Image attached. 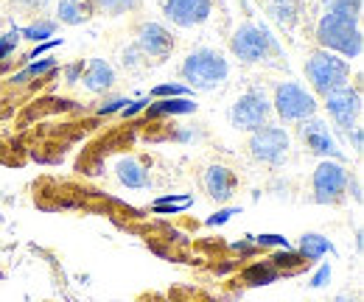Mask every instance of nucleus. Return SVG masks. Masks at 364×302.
<instances>
[{
  "mask_svg": "<svg viewBox=\"0 0 364 302\" xmlns=\"http://www.w3.org/2000/svg\"><path fill=\"white\" fill-rule=\"evenodd\" d=\"M95 9H104L107 14L118 17V14H127V11H137L140 9V0H92Z\"/></svg>",
  "mask_w": 364,
  "mask_h": 302,
  "instance_id": "obj_25",
  "label": "nucleus"
},
{
  "mask_svg": "<svg viewBox=\"0 0 364 302\" xmlns=\"http://www.w3.org/2000/svg\"><path fill=\"white\" fill-rule=\"evenodd\" d=\"M353 149L362 154V146H364V131H362V126H353Z\"/></svg>",
  "mask_w": 364,
  "mask_h": 302,
  "instance_id": "obj_36",
  "label": "nucleus"
},
{
  "mask_svg": "<svg viewBox=\"0 0 364 302\" xmlns=\"http://www.w3.org/2000/svg\"><path fill=\"white\" fill-rule=\"evenodd\" d=\"M306 79L311 82V87L319 95H328V92H333V90H339V87L350 82V65L336 53L317 50L306 62Z\"/></svg>",
  "mask_w": 364,
  "mask_h": 302,
  "instance_id": "obj_4",
  "label": "nucleus"
},
{
  "mask_svg": "<svg viewBox=\"0 0 364 302\" xmlns=\"http://www.w3.org/2000/svg\"><path fill=\"white\" fill-rule=\"evenodd\" d=\"M92 14H95L92 0H59V6H56V17H59V23H65V26L90 23Z\"/></svg>",
  "mask_w": 364,
  "mask_h": 302,
  "instance_id": "obj_16",
  "label": "nucleus"
},
{
  "mask_svg": "<svg viewBox=\"0 0 364 302\" xmlns=\"http://www.w3.org/2000/svg\"><path fill=\"white\" fill-rule=\"evenodd\" d=\"M317 43L322 45V50L342 59H359L364 50L362 20L339 11H325L317 23Z\"/></svg>",
  "mask_w": 364,
  "mask_h": 302,
  "instance_id": "obj_1",
  "label": "nucleus"
},
{
  "mask_svg": "<svg viewBox=\"0 0 364 302\" xmlns=\"http://www.w3.org/2000/svg\"><path fill=\"white\" fill-rule=\"evenodd\" d=\"M202 185L213 202H230L238 188V176L230 171L228 166H210L202 176Z\"/></svg>",
  "mask_w": 364,
  "mask_h": 302,
  "instance_id": "obj_13",
  "label": "nucleus"
},
{
  "mask_svg": "<svg viewBox=\"0 0 364 302\" xmlns=\"http://www.w3.org/2000/svg\"><path fill=\"white\" fill-rule=\"evenodd\" d=\"M127 104H129V98L115 95V98H109V101H104V104L98 107V115H112V112H121Z\"/></svg>",
  "mask_w": 364,
  "mask_h": 302,
  "instance_id": "obj_32",
  "label": "nucleus"
},
{
  "mask_svg": "<svg viewBox=\"0 0 364 302\" xmlns=\"http://www.w3.org/2000/svg\"><path fill=\"white\" fill-rule=\"evenodd\" d=\"M149 104H151L149 98H137V101H129V104H127V107L121 109V115H124V118H135L137 112H143V109H146Z\"/></svg>",
  "mask_w": 364,
  "mask_h": 302,
  "instance_id": "obj_35",
  "label": "nucleus"
},
{
  "mask_svg": "<svg viewBox=\"0 0 364 302\" xmlns=\"http://www.w3.org/2000/svg\"><path fill=\"white\" fill-rule=\"evenodd\" d=\"M325 109H328V115L333 118L336 126L350 131L356 126V118L362 115V92L350 85L339 87V90L325 95Z\"/></svg>",
  "mask_w": 364,
  "mask_h": 302,
  "instance_id": "obj_9",
  "label": "nucleus"
},
{
  "mask_svg": "<svg viewBox=\"0 0 364 302\" xmlns=\"http://www.w3.org/2000/svg\"><path fill=\"white\" fill-rule=\"evenodd\" d=\"M328 283H331V266H328V263H322V266L317 269V274L311 277V283H309V286H311V288H325Z\"/></svg>",
  "mask_w": 364,
  "mask_h": 302,
  "instance_id": "obj_34",
  "label": "nucleus"
},
{
  "mask_svg": "<svg viewBox=\"0 0 364 302\" xmlns=\"http://www.w3.org/2000/svg\"><path fill=\"white\" fill-rule=\"evenodd\" d=\"M53 48H62V37H56V40H46V43H37V48H34L26 59H31V62H34V59H43V56H48Z\"/></svg>",
  "mask_w": 364,
  "mask_h": 302,
  "instance_id": "obj_31",
  "label": "nucleus"
},
{
  "mask_svg": "<svg viewBox=\"0 0 364 302\" xmlns=\"http://www.w3.org/2000/svg\"><path fill=\"white\" fill-rule=\"evenodd\" d=\"M322 3H325V11H339L362 20V0H322Z\"/></svg>",
  "mask_w": 364,
  "mask_h": 302,
  "instance_id": "obj_26",
  "label": "nucleus"
},
{
  "mask_svg": "<svg viewBox=\"0 0 364 302\" xmlns=\"http://www.w3.org/2000/svg\"><path fill=\"white\" fill-rule=\"evenodd\" d=\"M230 50L247 62V65H255V62H264L269 56H277L280 48L274 43V37L269 34L267 26H255V23H241L232 37H230Z\"/></svg>",
  "mask_w": 364,
  "mask_h": 302,
  "instance_id": "obj_3",
  "label": "nucleus"
},
{
  "mask_svg": "<svg viewBox=\"0 0 364 302\" xmlns=\"http://www.w3.org/2000/svg\"><path fill=\"white\" fill-rule=\"evenodd\" d=\"M272 115V101L267 98L264 90H247L244 95L235 98L232 109H230V124L241 131H255L267 126Z\"/></svg>",
  "mask_w": 364,
  "mask_h": 302,
  "instance_id": "obj_6",
  "label": "nucleus"
},
{
  "mask_svg": "<svg viewBox=\"0 0 364 302\" xmlns=\"http://www.w3.org/2000/svg\"><path fill=\"white\" fill-rule=\"evenodd\" d=\"M193 205V196L191 193H171V196H163L151 205L154 213H166V216H180L188 207Z\"/></svg>",
  "mask_w": 364,
  "mask_h": 302,
  "instance_id": "obj_20",
  "label": "nucleus"
},
{
  "mask_svg": "<svg viewBox=\"0 0 364 302\" xmlns=\"http://www.w3.org/2000/svg\"><path fill=\"white\" fill-rule=\"evenodd\" d=\"M17 45H20V28L6 31V34L0 37V62H3V59H9V56L17 50Z\"/></svg>",
  "mask_w": 364,
  "mask_h": 302,
  "instance_id": "obj_28",
  "label": "nucleus"
},
{
  "mask_svg": "<svg viewBox=\"0 0 364 302\" xmlns=\"http://www.w3.org/2000/svg\"><path fill=\"white\" fill-rule=\"evenodd\" d=\"M151 98H191V90L182 85H157L151 90Z\"/></svg>",
  "mask_w": 364,
  "mask_h": 302,
  "instance_id": "obj_27",
  "label": "nucleus"
},
{
  "mask_svg": "<svg viewBox=\"0 0 364 302\" xmlns=\"http://www.w3.org/2000/svg\"><path fill=\"white\" fill-rule=\"evenodd\" d=\"M56 70V59H50V56H43V59H34V62H28L26 65V70H20L11 82L14 85H26L28 79H40V76H46V73H53Z\"/></svg>",
  "mask_w": 364,
  "mask_h": 302,
  "instance_id": "obj_22",
  "label": "nucleus"
},
{
  "mask_svg": "<svg viewBox=\"0 0 364 302\" xmlns=\"http://www.w3.org/2000/svg\"><path fill=\"white\" fill-rule=\"evenodd\" d=\"M232 249H235V252H244V255H250V252L255 249V241H252V244H247V241H238V244H232Z\"/></svg>",
  "mask_w": 364,
  "mask_h": 302,
  "instance_id": "obj_37",
  "label": "nucleus"
},
{
  "mask_svg": "<svg viewBox=\"0 0 364 302\" xmlns=\"http://www.w3.org/2000/svg\"><path fill=\"white\" fill-rule=\"evenodd\" d=\"M297 134H300V140L306 143V149H309L311 154H317L322 160H336V163H342V151H339L336 140L331 137L328 124H322L319 118H306V121H300Z\"/></svg>",
  "mask_w": 364,
  "mask_h": 302,
  "instance_id": "obj_10",
  "label": "nucleus"
},
{
  "mask_svg": "<svg viewBox=\"0 0 364 302\" xmlns=\"http://www.w3.org/2000/svg\"><path fill=\"white\" fill-rule=\"evenodd\" d=\"M241 210L238 207H222V210H216L213 216L208 218V227H222V224H228L232 216H238Z\"/></svg>",
  "mask_w": 364,
  "mask_h": 302,
  "instance_id": "obj_33",
  "label": "nucleus"
},
{
  "mask_svg": "<svg viewBox=\"0 0 364 302\" xmlns=\"http://www.w3.org/2000/svg\"><path fill=\"white\" fill-rule=\"evenodd\" d=\"M267 9H269L274 23L283 26L286 31H291L303 17V0H269Z\"/></svg>",
  "mask_w": 364,
  "mask_h": 302,
  "instance_id": "obj_17",
  "label": "nucleus"
},
{
  "mask_svg": "<svg viewBox=\"0 0 364 302\" xmlns=\"http://www.w3.org/2000/svg\"><path fill=\"white\" fill-rule=\"evenodd\" d=\"M280 277V271L274 269L269 260H261V263H252L247 271H244V283L250 286H269Z\"/></svg>",
  "mask_w": 364,
  "mask_h": 302,
  "instance_id": "obj_21",
  "label": "nucleus"
},
{
  "mask_svg": "<svg viewBox=\"0 0 364 302\" xmlns=\"http://www.w3.org/2000/svg\"><path fill=\"white\" fill-rule=\"evenodd\" d=\"M135 48L140 50V56H149V59H166L171 56L174 50V37L166 26L160 23H143L140 31H137V43Z\"/></svg>",
  "mask_w": 364,
  "mask_h": 302,
  "instance_id": "obj_12",
  "label": "nucleus"
},
{
  "mask_svg": "<svg viewBox=\"0 0 364 302\" xmlns=\"http://www.w3.org/2000/svg\"><path fill=\"white\" fill-rule=\"evenodd\" d=\"M350 188V171L345 168V163L336 160H322L314 176H311V193L317 205H339L345 199Z\"/></svg>",
  "mask_w": 364,
  "mask_h": 302,
  "instance_id": "obj_5",
  "label": "nucleus"
},
{
  "mask_svg": "<svg viewBox=\"0 0 364 302\" xmlns=\"http://www.w3.org/2000/svg\"><path fill=\"white\" fill-rule=\"evenodd\" d=\"M255 241V247H272V249H291V244L283 238V235H272V232H267V235H258V238H252Z\"/></svg>",
  "mask_w": 364,
  "mask_h": 302,
  "instance_id": "obj_29",
  "label": "nucleus"
},
{
  "mask_svg": "<svg viewBox=\"0 0 364 302\" xmlns=\"http://www.w3.org/2000/svg\"><path fill=\"white\" fill-rule=\"evenodd\" d=\"M297 252H300V258L309 263V260H319V258H325V255H336V247H333L325 235H319V232H306V235L300 238Z\"/></svg>",
  "mask_w": 364,
  "mask_h": 302,
  "instance_id": "obj_18",
  "label": "nucleus"
},
{
  "mask_svg": "<svg viewBox=\"0 0 364 302\" xmlns=\"http://www.w3.org/2000/svg\"><path fill=\"white\" fill-rule=\"evenodd\" d=\"M182 79L188 82L191 90H216L225 85L230 76V62L222 50L213 48H196L185 56L180 68Z\"/></svg>",
  "mask_w": 364,
  "mask_h": 302,
  "instance_id": "obj_2",
  "label": "nucleus"
},
{
  "mask_svg": "<svg viewBox=\"0 0 364 302\" xmlns=\"http://www.w3.org/2000/svg\"><path fill=\"white\" fill-rule=\"evenodd\" d=\"M82 82H85V87H87L90 92H107L109 87L115 85V70H112V65L104 62V59H90L87 68H85Z\"/></svg>",
  "mask_w": 364,
  "mask_h": 302,
  "instance_id": "obj_15",
  "label": "nucleus"
},
{
  "mask_svg": "<svg viewBox=\"0 0 364 302\" xmlns=\"http://www.w3.org/2000/svg\"><path fill=\"white\" fill-rule=\"evenodd\" d=\"M166 17L180 28H196L210 20L213 0H166Z\"/></svg>",
  "mask_w": 364,
  "mask_h": 302,
  "instance_id": "obj_11",
  "label": "nucleus"
},
{
  "mask_svg": "<svg viewBox=\"0 0 364 302\" xmlns=\"http://www.w3.org/2000/svg\"><path fill=\"white\" fill-rule=\"evenodd\" d=\"M56 34V23L53 20H37L26 28H20V40H31V43H46L48 37Z\"/></svg>",
  "mask_w": 364,
  "mask_h": 302,
  "instance_id": "obj_23",
  "label": "nucleus"
},
{
  "mask_svg": "<svg viewBox=\"0 0 364 302\" xmlns=\"http://www.w3.org/2000/svg\"><path fill=\"white\" fill-rule=\"evenodd\" d=\"M250 154L258 163L267 166H280L289 154V134L283 126H261V129L250 131Z\"/></svg>",
  "mask_w": 364,
  "mask_h": 302,
  "instance_id": "obj_8",
  "label": "nucleus"
},
{
  "mask_svg": "<svg viewBox=\"0 0 364 302\" xmlns=\"http://www.w3.org/2000/svg\"><path fill=\"white\" fill-rule=\"evenodd\" d=\"M274 112L283 118V121H306V118H314L317 112V101L314 95L306 90V87L294 85V82H283V85L274 87Z\"/></svg>",
  "mask_w": 364,
  "mask_h": 302,
  "instance_id": "obj_7",
  "label": "nucleus"
},
{
  "mask_svg": "<svg viewBox=\"0 0 364 302\" xmlns=\"http://www.w3.org/2000/svg\"><path fill=\"white\" fill-rule=\"evenodd\" d=\"M14 3H20V6H26V9H43L48 0H14Z\"/></svg>",
  "mask_w": 364,
  "mask_h": 302,
  "instance_id": "obj_38",
  "label": "nucleus"
},
{
  "mask_svg": "<svg viewBox=\"0 0 364 302\" xmlns=\"http://www.w3.org/2000/svg\"><path fill=\"white\" fill-rule=\"evenodd\" d=\"M115 173H118L121 185H127L129 190H146V188H151V176H149V171L143 168V163L135 160V157H124V160H118Z\"/></svg>",
  "mask_w": 364,
  "mask_h": 302,
  "instance_id": "obj_14",
  "label": "nucleus"
},
{
  "mask_svg": "<svg viewBox=\"0 0 364 302\" xmlns=\"http://www.w3.org/2000/svg\"><path fill=\"white\" fill-rule=\"evenodd\" d=\"M149 118H160V115H191L196 112V101L193 98H160L154 104L146 107Z\"/></svg>",
  "mask_w": 364,
  "mask_h": 302,
  "instance_id": "obj_19",
  "label": "nucleus"
},
{
  "mask_svg": "<svg viewBox=\"0 0 364 302\" xmlns=\"http://www.w3.org/2000/svg\"><path fill=\"white\" fill-rule=\"evenodd\" d=\"M85 68H87V62H70L68 68H65V82L68 85H79L82 82V76H85Z\"/></svg>",
  "mask_w": 364,
  "mask_h": 302,
  "instance_id": "obj_30",
  "label": "nucleus"
},
{
  "mask_svg": "<svg viewBox=\"0 0 364 302\" xmlns=\"http://www.w3.org/2000/svg\"><path fill=\"white\" fill-rule=\"evenodd\" d=\"M274 269L280 271V274H294L306 260L300 258V252H291V249H277L272 258H269Z\"/></svg>",
  "mask_w": 364,
  "mask_h": 302,
  "instance_id": "obj_24",
  "label": "nucleus"
},
{
  "mask_svg": "<svg viewBox=\"0 0 364 302\" xmlns=\"http://www.w3.org/2000/svg\"><path fill=\"white\" fill-rule=\"evenodd\" d=\"M333 302H359V297H350V294H342V297H336Z\"/></svg>",
  "mask_w": 364,
  "mask_h": 302,
  "instance_id": "obj_39",
  "label": "nucleus"
}]
</instances>
